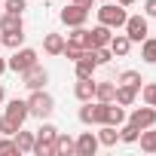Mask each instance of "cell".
I'll return each mask as SVG.
<instances>
[{
  "label": "cell",
  "instance_id": "cell-1",
  "mask_svg": "<svg viewBox=\"0 0 156 156\" xmlns=\"http://www.w3.org/2000/svg\"><path fill=\"white\" fill-rule=\"evenodd\" d=\"M52 110H55V98L49 92H43V89H34L31 98H28V113L37 116V119H49Z\"/></svg>",
  "mask_w": 156,
  "mask_h": 156
},
{
  "label": "cell",
  "instance_id": "cell-2",
  "mask_svg": "<svg viewBox=\"0 0 156 156\" xmlns=\"http://www.w3.org/2000/svg\"><path fill=\"white\" fill-rule=\"evenodd\" d=\"M126 19H129V12H126V6H119V3H104V6L98 9V22L107 25V28H113V31L122 28Z\"/></svg>",
  "mask_w": 156,
  "mask_h": 156
},
{
  "label": "cell",
  "instance_id": "cell-3",
  "mask_svg": "<svg viewBox=\"0 0 156 156\" xmlns=\"http://www.w3.org/2000/svg\"><path fill=\"white\" fill-rule=\"evenodd\" d=\"M31 64H37V49H28V46L12 49V58H6V67H9V70H16V73L28 70Z\"/></svg>",
  "mask_w": 156,
  "mask_h": 156
},
{
  "label": "cell",
  "instance_id": "cell-4",
  "mask_svg": "<svg viewBox=\"0 0 156 156\" xmlns=\"http://www.w3.org/2000/svg\"><path fill=\"white\" fill-rule=\"evenodd\" d=\"M46 83H49V70H46V67H40V61H37V64H31L28 70H22V86H25V89H31V92H34V89H43Z\"/></svg>",
  "mask_w": 156,
  "mask_h": 156
},
{
  "label": "cell",
  "instance_id": "cell-5",
  "mask_svg": "<svg viewBox=\"0 0 156 156\" xmlns=\"http://www.w3.org/2000/svg\"><path fill=\"white\" fill-rule=\"evenodd\" d=\"M126 37L132 40V43H141L147 34H150V25H147V16H129L126 19Z\"/></svg>",
  "mask_w": 156,
  "mask_h": 156
},
{
  "label": "cell",
  "instance_id": "cell-6",
  "mask_svg": "<svg viewBox=\"0 0 156 156\" xmlns=\"http://www.w3.org/2000/svg\"><path fill=\"white\" fill-rule=\"evenodd\" d=\"M126 119H129L135 129H141V132H144V129L156 126V107H153V104H147V107H135Z\"/></svg>",
  "mask_w": 156,
  "mask_h": 156
},
{
  "label": "cell",
  "instance_id": "cell-7",
  "mask_svg": "<svg viewBox=\"0 0 156 156\" xmlns=\"http://www.w3.org/2000/svg\"><path fill=\"white\" fill-rule=\"evenodd\" d=\"M61 22H64L67 28H80V25H86V22H89V9H86V6L70 3V6H64V9H61Z\"/></svg>",
  "mask_w": 156,
  "mask_h": 156
},
{
  "label": "cell",
  "instance_id": "cell-8",
  "mask_svg": "<svg viewBox=\"0 0 156 156\" xmlns=\"http://www.w3.org/2000/svg\"><path fill=\"white\" fill-rule=\"evenodd\" d=\"M98 135L95 132H83L80 138H76V156H95L98 153Z\"/></svg>",
  "mask_w": 156,
  "mask_h": 156
},
{
  "label": "cell",
  "instance_id": "cell-9",
  "mask_svg": "<svg viewBox=\"0 0 156 156\" xmlns=\"http://www.w3.org/2000/svg\"><path fill=\"white\" fill-rule=\"evenodd\" d=\"M6 116H9L16 126H25V119L31 116V113H28V101H22V98H12V101L6 104Z\"/></svg>",
  "mask_w": 156,
  "mask_h": 156
},
{
  "label": "cell",
  "instance_id": "cell-10",
  "mask_svg": "<svg viewBox=\"0 0 156 156\" xmlns=\"http://www.w3.org/2000/svg\"><path fill=\"white\" fill-rule=\"evenodd\" d=\"M73 95L80 101H92L95 98V80H92V76H80L76 86H73Z\"/></svg>",
  "mask_w": 156,
  "mask_h": 156
},
{
  "label": "cell",
  "instance_id": "cell-11",
  "mask_svg": "<svg viewBox=\"0 0 156 156\" xmlns=\"http://www.w3.org/2000/svg\"><path fill=\"white\" fill-rule=\"evenodd\" d=\"M110 37H113V28H107V25H101V22H98V28H92V31H89L92 49H101V46H107V43H110Z\"/></svg>",
  "mask_w": 156,
  "mask_h": 156
},
{
  "label": "cell",
  "instance_id": "cell-12",
  "mask_svg": "<svg viewBox=\"0 0 156 156\" xmlns=\"http://www.w3.org/2000/svg\"><path fill=\"white\" fill-rule=\"evenodd\" d=\"M126 122V110H122V104H116V101H107V110H104V126H122Z\"/></svg>",
  "mask_w": 156,
  "mask_h": 156
},
{
  "label": "cell",
  "instance_id": "cell-13",
  "mask_svg": "<svg viewBox=\"0 0 156 156\" xmlns=\"http://www.w3.org/2000/svg\"><path fill=\"white\" fill-rule=\"evenodd\" d=\"M73 153H76V141L67 132H58L55 135V156H73Z\"/></svg>",
  "mask_w": 156,
  "mask_h": 156
},
{
  "label": "cell",
  "instance_id": "cell-14",
  "mask_svg": "<svg viewBox=\"0 0 156 156\" xmlns=\"http://www.w3.org/2000/svg\"><path fill=\"white\" fill-rule=\"evenodd\" d=\"M107 46H110V52H113V58H126V55H129V49H132V40H129L126 34H113Z\"/></svg>",
  "mask_w": 156,
  "mask_h": 156
},
{
  "label": "cell",
  "instance_id": "cell-15",
  "mask_svg": "<svg viewBox=\"0 0 156 156\" xmlns=\"http://www.w3.org/2000/svg\"><path fill=\"white\" fill-rule=\"evenodd\" d=\"M6 31H25L22 16H16V12H0V34H6Z\"/></svg>",
  "mask_w": 156,
  "mask_h": 156
},
{
  "label": "cell",
  "instance_id": "cell-16",
  "mask_svg": "<svg viewBox=\"0 0 156 156\" xmlns=\"http://www.w3.org/2000/svg\"><path fill=\"white\" fill-rule=\"evenodd\" d=\"M43 52L46 55H61L64 52V37L61 34H46L43 37Z\"/></svg>",
  "mask_w": 156,
  "mask_h": 156
},
{
  "label": "cell",
  "instance_id": "cell-17",
  "mask_svg": "<svg viewBox=\"0 0 156 156\" xmlns=\"http://www.w3.org/2000/svg\"><path fill=\"white\" fill-rule=\"evenodd\" d=\"M67 43H70V46H80V49H92V40H89V31H86V25L73 28V34H67Z\"/></svg>",
  "mask_w": 156,
  "mask_h": 156
},
{
  "label": "cell",
  "instance_id": "cell-18",
  "mask_svg": "<svg viewBox=\"0 0 156 156\" xmlns=\"http://www.w3.org/2000/svg\"><path fill=\"white\" fill-rule=\"evenodd\" d=\"M113 98H116V83L113 80L95 83V101H113Z\"/></svg>",
  "mask_w": 156,
  "mask_h": 156
},
{
  "label": "cell",
  "instance_id": "cell-19",
  "mask_svg": "<svg viewBox=\"0 0 156 156\" xmlns=\"http://www.w3.org/2000/svg\"><path fill=\"white\" fill-rule=\"evenodd\" d=\"M135 98H138V89H132V86H122V83H116V104H122V107H132L135 104Z\"/></svg>",
  "mask_w": 156,
  "mask_h": 156
},
{
  "label": "cell",
  "instance_id": "cell-20",
  "mask_svg": "<svg viewBox=\"0 0 156 156\" xmlns=\"http://www.w3.org/2000/svg\"><path fill=\"white\" fill-rule=\"evenodd\" d=\"M55 135H58V129H55L52 122H43V126L34 132V144H55Z\"/></svg>",
  "mask_w": 156,
  "mask_h": 156
},
{
  "label": "cell",
  "instance_id": "cell-21",
  "mask_svg": "<svg viewBox=\"0 0 156 156\" xmlns=\"http://www.w3.org/2000/svg\"><path fill=\"white\" fill-rule=\"evenodd\" d=\"M95 135H98V144H104V147H116V141H119L116 126H101V132H95Z\"/></svg>",
  "mask_w": 156,
  "mask_h": 156
},
{
  "label": "cell",
  "instance_id": "cell-22",
  "mask_svg": "<svg viewBox=\"0 0 156 156\" xmlns=\"http://www.w3.org/2000/svg\"><path fill=\"white\" fill-rule=\"evenodd\" d=\"M138 144H141V150H144V153H156V126L144 129V132L138 135Z\"/></svg>",
  "mask_w": 156,
  "mask_h": 156
},
{
  "label": "cell",
  "instance_id": "cell-23",
  "mask_svg": "<svg viewBox=\"0 0 156 156\" xmlns=\"http://www.w3.org/2000/svg\"><path fill=\"white\" fill-rule=\"evenodd\" d=\"M12 138H16V147H19V153H31V150H34V132H25V129H19Z\"/></svg>",
  "mask_w": 156,
  "mask_h": 156
},
{
  "label": "cell",
  "instance_id": "cell-24",
  "mask_svg": "<svg viewBox=\"0 0 156 156\" xmlns=\"http://www.w3.org/2000/svg\"><path fill=\"white\" fill-rule=\"evenodd\" d=\"M141 58L147 64H156V37H144L141 40Z\"/></svg>",
  "mask_w": 156,
  "mask_h": 156
},
{
  "label": "cell",
  "instance_id": "cell-25",
  "mask_svg": "<svg viewBox=\"0 0 156 156\" xmlns=\"http://www.w3.org/2000/svg\"><path fill=\"white\" fill-rule=\"evenodd\" d=\"M116 83H122V86H132V89H138V92H141V83H144V76H141V70H122Z\"/></svg>",
  "mask_w": 156,
  "mask_h": 156
},
{
  "label": "cell",
  "instance_id": "cell-26",
  "mask_svg": "<svg viewBox=\"0 0 156 156\" xmlns=\"http://www.w3.org/2000/svg\"><path fill=\"white\" fill-rule=\"evenodd\" d=\"M138 135H141V129H135L129 119L119 126V141H126V144H138Z\"/></svg>",
  "mask_w": 156,
  "mask_h": 156
},
{
  "label": "cell",
  "instance_id": "cell-27",
  "mask_svg": "<svg viewBox=\"0 0 156 156\" xmlns=\"http://www.w3.org/2000/svg\"><path fill=\"white\" fill-rule=\"evenodd\" d=\"M0 37H3V46H9V49H19L25 43V31H6V34H0Z\"/></svg>",
  "mask_w": 156,
  "mask_h": 156
},
{
  "label": "cell",
  "instance_id": "cell-28",
  "mask_svg": "<svg viewBox=\"0 0 156 156\" xmlns=\"http://www.w3.org/2000/svg\"><path fill=\"white\" fill-rule=\"evenodd\" d=\"M76 116H80L83 126H95V104H92V101H83V107H80Z\"/></svg>",
  "mask_w": 156,
  "mask_h": 156
},
{
  "label": "cell",
  "instance_id": "cell-29",
  "mask_svg": "<svg viewBox=\"0 0 156 156\" xmlns=\"http://www.w3.org/2000/svg\"><path fill=\"white\" fill-rule=\"evenodd\" d=\"M28 9V0H3V12H16V16H22Z\"/></svg>",
  "mask_w": 156,
  "mask_h": 156
},
{
  "label": "cell",
  "instance_id": "cell-30",
  "mask_svg": "<svg viewBox=\"0 0 156 156\" xmlns=\"http://www.w3.org/2000/svg\"><path fill=\"white\" fill-rule=\"evenodd\" d=\"M19 129H22V126H16V122H12V119L6 116V113L0 116V135H9V138H12V135H16Z\"/></svg>",
  "mask_w": 156,
  "mask_h": 156
},
{
  "label": "cell",
  "instance_id": "cell-31",
  "mask_svg": "<svg viewBox=\"0 0 156 156\" xmlns=\"http://www.w3.org/2000/svg\"><path fill=\"white\" fill-rule=\"evenodd\" d=\"M6 153H16V156H19L16 138H9V135H3V138H0V156H6Z\"/></svg>",
  "mask_w": 156,
  "mask_h": 156
},
{
  "label": "cell",
  "instance_id": "cell-32",
  "mask_svg": "<svg viewBox=\"0 0 156 156\" xmlns=\"http://www.w3.org/2000/svg\"><path fill=\"white\" fill-rule=\"evenodd\" d=\"M141 95H144V101H147V104H153V107H156V83L141 86Z\"/></svg>",
  "mask_w": 156,
  "mask_h": 156
},
{
  "label": "cell",
  "instance_id": "cell-33",
  "mask_svg": "<svg viewBox=\"0 0 156 156\" xmlns=\"http://www.w3.org/2000/svg\"><path fill=\"white\" fill-rule=\"evenodd\" d=\"M110 58H113L110 46H101V49H95V61H98V64H110Z\"/></svg>",
  "mask_w": 156,
  "mask_h": 156
},
{
  "label": "cell",
  "instance_id": "cell-34",
  "mask_svg": "<svg viewBox=\"0 0 156 156\" xmlns=\"http://www.w3.org/2000/svg\"><path fill=\"white\" fill-rule=\"evenodd\" d=\"M61 55H64V58H70V61H76V58L83 55V49H80V46H70V43L64 40V52H61Z\"/></svg>",
  "mask_w": 156,
  "mask_h": 156
},
{
  "label": "cell",
  "instance_id": "cell-35",
  "mask_svg": "<svg viewBox=\"0 0 156 156\" xmlns=\"http://www.w3.org/2000/svg\"><path fill=\"white\" fill-rule=\"evenodd\" d=\"M144 16L147 19H156V0H147V3H144Z\"/></svg>",
  "mask_w": 156,
  "mask_h": 156
},
{
  "label": "cell",
  "instance_id": "cell-36",
  "mask_svg": "<svg viewBox=\"0 0 156 156\" xmlns=\"http://www.w3.org/2000/svg\"><path fill=\"white\" fill-rule=\"evenodd\" d=\"M73 3H76V6H86V9H92V3H95V0H73Z\"/></svg>",
  "mask_w": 156,
  "mask_h": 156
},
{
  "label": "cell",
  "instance_id": "cell-37",
  "mask_svg": "<svg viewBox=\"0 0 156 156\" xmlns=\"http://www.w3.org/2000/svg\"><path fill=\"white\" fill-rule=\"evenodd\" d=\"M6 70H9V67H6V58H0V76H3Z\"/></svg>",
  "mask_w": 156,
  "mask_h": 156
},
{
  "label": "cell",
  "instance_id": "cell-38",
  "mask_svg": "<svg viewBox=\"0 0 156 156\" xmlns=\"http://www.w3.org/2000/svg\"><path fill=\"white\" fill-rule=\"evenodd\" d=\"M3 98H6V89H3V83H0V104H3Z\"/></svg>",
  "mask_w": 156,
  "mask_h": 156
},
{
  "label": "cell",
  "instance_id": "cell-39",
  "mask_svg": "<svg viewBox=\"0 0 156 156\" xmlns=\"http://www.w3.org/2000/svg\"><path fill=\"white\" fill-rule=\"evenodd\" d=\"M116 3H119V6H132V3H135V0H116Z\"/></svg>",
  "mask_w": 156,
  "mask_h": 156
},
{
  "label": "cell",
  "instance_id": "cell-40",
  "mask_svg": "<svg viewBox=\"0 0 156 156\" xmlns=\"http://www.w3.org/2000/svg\"><path fill=\"white\" fill-rule=\"evenodd\" d=\"M0 46H3V37H0Z\"/></svg>",
  "mask_w": 156,
  "mask_h": 156
},
{
  "label": "cell",
  "instance_id": "cell-41",
  "mask_svg": "<svg viewBox=\"0 0 156 156\" xmlns=\"http://www.w3.org/2000/svg\"><path fill=\"white\" fill-rule=\"evenodd\" d=\"M0 12H3V3H0Z\"/></svg>",
  "mask_w": 156,
  "mask_h": 156
},
{
  "label": "cell",
  "instance_id": "cell-42",
  "mask_svg": "<svg viewBox=\"0 0 156 156\" xmlns=\"http://www.w3.org/2000/svg\"><path fill=\"white\" fill-rule=\"evenodd\" d=\"M0 3H3V0H0Z\"/></svg>",
  "mask_w": 156,
  "mask_h": 156
}]
</instances>
